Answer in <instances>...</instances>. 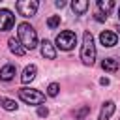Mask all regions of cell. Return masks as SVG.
Masks as SVG:
<instances>
[{"label":"cell","mask_w":120,"mask_h":120,"mask_svg":"<svg viewBox=\"0 0 120 120\" xmlns=\"http://www.w3.org/2000/svg\"><path fill=\"white\" fill-rule=\"evenodd\" d=\"M13 24H15V15L9 9H0V32L11 30Z\"/></svg>","instance_id":"obj_6"},{"label":"cell","mask_w":120,"mask_h":120,"mask_svg":"<svg viewBox=\"0 0 120 120\" xmlns=\"http://www.w3.org/2000/svg\"><path fill=\"white\" fill-rule=\"evenodd\" d=\"M15 71H17V69H15L13 64H6V66L0 69V79H2V81H11V79L15 77Z\"/></svg>","instance_id":"obj_11"},{"label":"cell","mask_w":120,"mask_h":120,"mask_svg":"<svg viewBox=\"0 0 120 120\" xmlns=\"http://www.w3.org/2000/svg\"><path fill=\"white\" fill-rule=\"evenodd\" d=\"M81 60L86 66H92L96 60V45H94V38L90 32L82 34V47H81Z\"/></svg>","instance_id":"obj_2"},{"label":"cell","mask_w":120,"mask_h":120,"mask_svg":"<svg viewBox=\"0 0 120 120\" xmlns=\"http://www.w3.org/2000/svg\"><path fill=\"white\" fill-rule=\"evenodd\" d=\"M64 6H66L64 0H58V2H56V8H64Z\"/></svg>","instance_id":"obj_22"},{"label":"cell","mask_w":120,"mask_h":120,"mask_svg":"<svg viewBox=\"0 0 120 120\" xmlns=\"http://www.w3.org/2000/svg\"><path fill=\"white\" fill-rule=\"evenodd\" d=\"M99 41H101L103 47H114L116 41H118V36L114 32H111V30H105V32L99 34Z\"/></svg>","instance_id":"obj_7"},{"label":"cell","mask_w":120,"mask_h":120,"mask_svg":"<svg viewBox=\"0 0 120 120\" xmlns=\"http://www.w3.org/2000/svg\"><path fill=\"white\" fill-rule=\"evenodd\" d=\"M41 54L49 60H54L56 58V51H54V45L49 41V39H43L41 41Z\"/></svg>","instance_id":"obj_8"},{"label":"cell","mask_w":120,"mask_h":120,"mask_svg":"<svg viewBox=\"0 0 120 120\" xmlns=\"http://www.w3.org/2000/svg\"><path fill=\"white\" fill-rule=\"evenodd\" d=\"M38 2L36 0H19L17 2V11H19V15H22V17H32V15H36V11H38Z\"/></svg>","instance_id":"obj_5"},{"label":"cell","mask_w":120,"mask_h":120,"mask_svg":"<svg viewBox=\"0 0 120 120\" xmlns=\"http://www.w3.org/2000/svg\"><path fill=\"white\" fill-rule=\"evenodd\" d=\"M19 98L28 105H41L45 101V96L39 90H34V88H21L19 90Z\"/></svg>","instance_id":"obj_3"},{"label":"cell","mask_w":120,"mask_h":120,"mask_svg":"<svg viewBox=\"0 0 120 120\" xmlns=\"http://www.w3.org/2000/svg\"><path fill=\"white\" fill-rule=\"evenodd\" d=\"M75 43H77V36L71 30H64L56 36V47H60L62 51H71Z\"/></svg>","instance_id":"obj_4"},{"label":"cell","mask_w":120,"mask_h":120,"mask_svg":"<svg viewBox=\"0 0 120 120\" xmlns=\"http://www.w3.org/2000/svg\"><path fill=\"white\" fill-rule=\"evenodd\" d=\"M8 45H9V51L13 52V54H17V56H22L26 51L21 47V43H19V39H15V38H9V41H8Z\"/></svg>","instance_id":"obj_12"},{"label":"cell","mask_w":120,"mask_h":120,"mask_svg":"<svg viewBox=\"0 0 120 120\" xmlns=\"http://www.w3.org/2000/svg\"><path fill=\"white\" fill-rule=\"evenodd\" d=\"M112 112H114V103L112 101H105L103 107H101V111H99V118L98 120H109Z\"/></svg>","instance_id":"obj_10"},{"label":"cell","mask_w":120,"mask_h":120,"mask_svg":"<svg viewBox=\"0 0 120 120\" xmlns=\"http://www.w3.org/2000/svg\"><path fill=\"white\" fill-rule=\"evenodd\" d=\"M0 107H4L6 111H17V103L9 98H0Z\"/></svg>","instance_id":"obj_16"},{"label":"cell","mask_w":120,"mask_h":120,"mask_svg":"<svg viewBox=\"0 0 120 120\" xmlns=\"http://www.w3.org/2000/svg\"><path fill=\"white\" fill-rule=\"evenodd\" d=\"M90 112V107H82L79 112H77V120H84V116Z\"/></svg>","instance_id":"obj_19"},{"label":"cell","mask_w":120,"mask_h":120,"mask_svg":"<svg viewBox=\"0 0 120 120\" xmlns=\"http://www.w3.org/2000/svg\"><path fill=\"white\" fill-rule=\"evenodd\" d=\"M60 24V15H52V17H49V21H47V26L49 28H56Z\"/></svg>","instance_id":"obj_18"},{"label":"cell","mask_w":120,"mask_h":120,"mask_svg":"<svg viewBox=\"0 0 120 120\" xmlns=\"http://www.w3.org/2000/svg\"><path fill=\"white\" fill-rule=\"evenodd\" d=\"M118 19H120V8H118Z\"/></svg>","instance_id":"obj_23"},{"label":"cell","mask_w":120,"mask_h":120,"mask_svg":"<svg viewBox=\"0 0 120 120\" xmlns=\"http://www.w3.org/2000/svg\"><path fill=\"white\" fill-rule=\"evenodd\" d=\"M101 68H103L105 71H116V69H118V62H116L114 58H105V60L101 62Z\"/></svg>","instance_id":"obj_15"},{"label":"cell","mask_w":120,"mask_h":120,"mask_svg":"<svg viewBox=\"0 0 120 120\" xmlns=\"http://www.w3.org/2000/svg\"><path fill=\"white\" fill-rule=\"evenodd\" d=\"M36 73H38V68L34 66V64H30V66H26L24 68V71H22V75H21V82H30V81H34V77H36Z\"/></svg>","instance_id":"obj_9"},{"label":"cell","mask_w":120,"mask_h":120,"mask_svg":"<svg viewBox=\"0 0 120 120\" xmlns=\"http://www.w3.org/2000/svg\"><path fill=\"white\" fill-rule=\"evenodd\" d=\"M47 114H49V109H47V107H39V109H38V116H41V118H45Z\"/></svg>","instance_id":"obj_20"},{"label":"cell","mask_w":120,"mask_h":120,"mask_svg":"<svg viewBox=\"0 0 120 120\" xmlns=\"http://www.w3.org/2000/svg\"><path fill=\"white\" fill-rule=\"evenodd\" d=\"M112 8H114V2H112V0H98V9H99L101 13L107 15Z\"/></svg>","instance_id":"obj_14"},{"label":"cell","mask_w":120,"mask_h":120,"mask_svg":"<svg viewBox=\"0 0 120 120\" xmlns=\"http://www.w3.org/2000/svg\"><path fill=\"white\" fill-rule=\"evenodd\" d=\"M58 92H60V84H56V82H51V84H49V88H47V96L54 98V96H58Z\"/></svg>","instance_id":"obj_17"},{"label":"cell","mask_w":120,"mask_h":120,"mask_svg":"<svg viewBox=\"0 0 120 120\" xmlns=\"http://www.w3.org/2000/svg\"><path fill=\"white\" fill-rule=\"evenodd\" d=\"M94 19L101 22V21H105V19H107V15H105V13H101V11H96V15H94Z\"/></svg>","instance_id":"obj_21"},{"label":"cell","mask_w":120,"mask_h":120,"mask_svg":"<svg viewBox=\"0 0 120 120\" xmlns=\"http://www.w3.org/2000/svg\"><path fill=\"white\" fill-rule=\"evenodd\" d=\"M71 8H73V11H75L77 15H82V13L88 9V2H86V0H75V2L71 4Z\"/></svg>","instance_id":"obj_13"},{"label":"cell","mask_w":120,"mask_h":120,"mask_svg":"<svg viewBox=\"0 0 120 120\" xmlns=\"http://www.w3.org/2000/svg\"><path fill=\"white\" fill-rule=\"evenodd\" d=\"M17 32H19V41H21V45H22L24 51H26V49L32 51V49L38 45V34H36V30H34L32 24H28V22H21Z\"/></svg>","instance_id":"obj_1"}]
</instances>
